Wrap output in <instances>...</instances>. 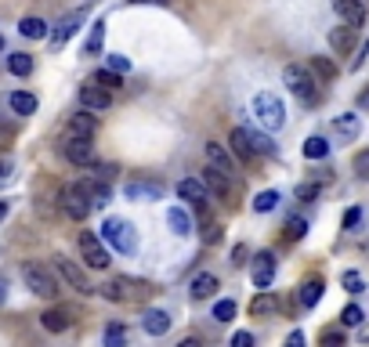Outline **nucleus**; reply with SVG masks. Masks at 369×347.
Returning a JSON list of instances; mask_svg holds the SVG:
<instances>
[{
    "label": "nucleus",
    "instance_id": "nucleus-1",
    "mask_svg": "<svg viewBox=\"0 0 369 347\" xmlns=\"http://www.w3.org/2000/svg\"><path fill=\"white\" fill-rule=\"evenodd\" d=\"M283 83L290 87V94H294L301 105H319L322 94H319V83H315V73L304 69V66H286L283 69Z\"/></svg>",
    "mask_w": 369,
    "mask_h": 347
},
{
    "label": "nucleus",
    "instance_id": "nucleus-2",
    "mask_svg": "<svg viewBox=\"0 0 369 347\" xmlns=\"http://www.w3.org/2000/svg\"><path fill=\"white\" fill-rule=\"evenodd\" d=\"M101 239H105L116 253H123V257L138 253V231H134V224L127 221V217H105V224H101Z\"/></svg>",
    "mask_w": 369,
    "mask_h": 347
},
{
    "label": "nucleus",
    "instance_id": "nucleus-3",
    "mask_svg": "<svg viewBox=\"0 0 369 347\" xmlns=\"http://www.w3.org/2000/svg\"><path fill=\"white\" fill-rule=\"evenodd\" d=\"M101 297L112 300V304H127V300H149L152 297V286L142 279H127V275H116L101 286Z\"/></svg>",
    "mask_w": 369,
    "mask_h": 347
},
{
    "label": "nucleus",
    "instance_id": "nucleus-4",
    "mask_svg": "<svg viewBox=\"0 0 369 347\" xmlns=\"http://www.w3.org/2000/svg\"><path fill=\"white\" fill-rule=\"evenodd\" d=\"M253 116H257V123L264 131H283L286 127V109L279 101V94H272V91L253 94Z\"/></svg>",
    "mask_w": 369,
    "mask_h": 347
},
{
    "label": "nucleus",
    "instance_id": "nucleus-5",
    "mask_svg": "<svg viewBox=\"0 0 369 347\" xmlns=\"http://www.w3.org/2000/svg\"><path fill=\"white\" fill-rule=\"evenodd\" d=\"M22 282H25V290L36 293V297H47V300L58 297V279L51 275V268H44L40 261H25L22 264Z\"/></svg>",
    "mask_w": 369,
    "mask_h": 347
},
{
    "label": "nucleus",
    "instance_id": "nucleus-6",
    "mask_svg": "<svg viewBox=\"0 0 369 347\" xmlns=\"http://www.w3.org/2000/svg\"><path fill=\"white\" fill-rule=\"evenodd\" d=\"M62 210H66L73 221H87V217H91L94 196H91V188H87V181H76L62 192Z\"/></svg>",
    "mask_w": 369,
    "mask_h": 347
},
{
    "label": "nucleus",
    "instance_id": "nucleus-7",
    "mask_svg": "<svg viewBox=\"0 0 369 347\" xmlns=\"http://www.w3.org/2000/svg\"><path fill=\"white\" fill-rule=\"evenodd\" d=\"M177 196H181L185 203H192V210L199 214V221L210 214V196H214V192H210L207 181H203V174L199 177H181V181H177Z\"/></svg>",
    "mask_w": 369,
    "mask_h": 347
},
{
    "label": "nucleus",
    "instance_id": "nucleus-8",
    "mask_svg": "<svg viewBox=\"0 0 369 347\" xmlns=\"http://www.w3.org/2000/svg\"><path fill=\"white\" fill-rule=\"evenodd\" d=\"M62 156L73 166H94V138H80V134H66V145H62Z\"/></svg>",
    "mask_w": 369,
    "mask_h": 347
},
{
    "label": "nucleus",
    "instance_id": "nucleus-9",
    "mask_svg": "<svg viewBox=\"0 0 369 347\" xmlns=\"http://www.w3.org/2000/svg\"><path fill=\"white\" fill-rule=\"evenodd\" d=\"M80 253L87 268H94V272H105L109 268V242L98 239L94 231H80Z\"/></svg>",
    "mask_w": 369,
    "mask_h": 347
},
{
    "label": "nucleus",
    "instance_id": "nucleus-10",
    "mask_svg": "<svg viewBox=\"0 0 369 347\" xmlns=\"http://www.w3.org/2000/svg\"><path fill=\"white\" fill-rule=\"evenodd\" d=\"M84 18H87V8H76V11H69V15H62V18H58V25H55V33L47 36L51 47H55V51H58V47H66V44L73 40V36L80 33Z\"/></svg>",
    "mask_w": 369,
    "mask_h": 347
},
{
    "label": "nucleus",
    "instance_id": "nucleus-11",
    "mask_svg": "<svg viewBox=\"0 0 369 347\" xmlns=\"http://www.w3.org/2000/svg\"><path fill=\"white\" fill-rule=\"evenodd\" d=\"M275 272H279V261H275V253H272V250H261L257 257H253V264H250V279H253V286H257V290H272Z\"/></svg>",
    "mask_w": 369,
    "mask_h": 347
},
{
    "label": "nucleus",
    "instance_id": "nucleus-12",
    "mask_svg": "<svg viewBox=\"0 0 369 347\" xmlns=\"http://www.w3.org/2000/svg\"><path fill=\"white\" fill-rule=\"evenodd\" d=\"M55 272L69 282V290H76V293H94V286L87 282V272L76 261H69V257H62V253L55 257Z\"/></svg>",
    "mask_w": 369,
    "mask_h": 347
},
{
    "label": "nucleus",
    "instance_id": "nucleus-13",
    "mask_svg": "<svg viewBox=\"0 0 369 347\" xmlns=\"http://www.w3.org/2000/svg\"><path fill=\"white\" fill-rule=\"evenodd\" d=\"M203 152H207V163H210V166H218V170H225L228 177H236V174H239L232 145H221V141H207V145H203Z\"/></svg>",
    "mask_w": 369,
    "mask_h": 347
},
{
    "label": "nucleus",
    "instance_id": "nucleus-14",
    "mask_svg": "<svg viewBox=\"0 0 369 347\" xmlns=\"http://www.w3.org/2000/svg\"><path fill=\"white\" fill-rule=\"evenodd\" d=\"M333 11L340 15V22L355 25V29H362V25H366V18H369V8H366V0H333Z\"/></svg>",
    "mask_w": 369,
    "mask_h": 347
},
{
    "label": "nucleus",
    "instance_id": "nucleus-15",
    "mask_svg": "<svg viewBox=\"0 0 369 347\" xmlns=\"http://www.w3.org/2000/svg\"><path fill=\"white\" fill-rule=\"evenodd\" d=\"M80 105L91 109V112H101V109L112 105V91H105V87H101L98 80H91V83L80 87Z\"/></svg>",
    "mask_w": 369,
    "mask_h": 347
},
{
    "label": "nucleus",
    "instance_id": "nucleus-16",
    "mask_svg": "<svg viewBox=\"0 0 369 347\" xmlns=\"http://www.w3.org/2000/svg\"><path fill=\"white\" fill-rule=\"evenodd\" d=\"M170 326H174V318H170V311H163V307L142 311V329L149 337H163V333H170Z\"/></svg>",
    "mask_w": 369,
    "mask_h": 347
},
{
    "label": "nucleus",
    "instance_id": "nucleus-17",
    "mask_svg": "<svg viewBox=\"0 0 369 347\" xmlns=\"http://www.w3.org/2000/svg\"><path fill=\"white\" fill-rule=\"evenodd\" d=\"M203 181L210 185V192L218 199H228V196H232V188H236V177H228L225 170H218V166H210V163L203 166Z\"/></svg>",
    "mask_w": 369,
    "mask_h": 347
},
{
    "label": "nucleus",
    "instance_id": "nucleus-18",
    "mask_svg": "<svg viewBox=\"0 0 369 347\" xmlns=\"http://www.w3.org/2000/svg\"><path fill=\"white\" fill-rule=\"evenodd\" d=\"M123 192H127V199H134V203H156V199H163L167 188L160 181H131Z\"/></svg>",
    "mask_w": 369,
    "mask_h": 347
},
{
    "label": "nucleus",
    "instance_id": "nucleus-19",
    "mask_svg": "<svg viewBox=\"0 0 369 347\" xmlns=\"http://www.w3.org/2000/svg\"><path fill=\"white\" fill-rule=\"evenodd\" d=\"M228 145H232V152H236L243 163H253V159H257V152H253V145H250L246 127H232V131H228Z\"/></svg>",
    "mask_w": 369,
    "mask_h": 347
},
{
    "label": "nucleus",
    "instance_id": "nucleus-20",
    "mask_svg": "<svg viewBox=\"0 0 369 347\" xmlns=\"http://www.w3.org/2000/svg\"><path fill=\"white\" fill-rule=\"evenodd\" d=\"M279 307H283V300H279L272 290H261L257 297L250 300V315L253 318H268V315H279Z\"/></svg>",
    "mask_w": 369,
    "mask_h": 347
},
{
    "label": "nucleus",
    "instance_id": "nucleus-21",
    "mask_svg": "<svg viewBox=\"0 0 369 347\" xmlns=\"http://www.w3.org/2000/svg\"><path fill=\"white\" fill-rule=\"evenodd\" d=\"M333 134L344 138V141H355L362 134V120L355 112H340V116H333Z\"/></svg>",
    "mask_w": 369,
    "mask_h": 347
},
{
    "label": "nucleus",
    "instance_id": "nucleus-22",
    "mask_svg": "<svg viewBox=\"0 0 369 347\" xmlns=\"http://www.w3.org/2000/svg\"><path fill=\"white\" fill-rule=\"evenodd\" d=\"M188 293H192V300H210L214 293H218V275L199 272L192 282H188Z\"/></svg>",
    "mask_w": 369,
    "mask_h": 347
},
{
    "label": "nucleus",
    "instance_id": "nucleus-23",
    "mask_svg": "<svg viewBox=\"0 0 369 347\" xmlns=\"http://www.w3.org/2000/svg\"><path fill=\"white\" fill-rule=\"evenodd\" d=\"M40 326L47 333H66L73 326V315L66 311V307H47V311L40 315Z\"/></svg>",
    "mask_w": 369,
    "mask_h": 347
},
{
    "label": "nucleus",
    "instance_id": "nucleus-24",
    "mask_svg": "<svg viewBox=\"0 0 369 347\" xmlns=\"http://www.w3.org/2000/svg\"><path fill=\"white\" fill-rule=\"evenodd\" d=\"M69 134H80V138H94L98 134V116H91V109L76 112L69 120Z\"/></svg>",
    "mask_w": 369,
    "mask_h": 347
},
{
    "label": "nucleus",
    "instance_id": "nucleus-25",
    "mask_svg": "<svg viewBox=\"0 0 369 347\" xmlns=\"http://www.w3.org/2000/svg\"><path fill=\"white\" fill-rule=\"evenodd\" d=\"M329 47L337 51V55H348L355 47V25H337V29H329Z\"/></svg>",
    "mask_w": 369,
    "mask_h": 347
},
{
    "label": "nucleus",
    "instance_id": "nucleus-26",
    "mask_svg": "<svg viewBox=\"0 0 369 347\" xmlns=\"http://www.w3.org/2000/svg\"><path fill=\"white\" fill-rule=\"evenodd\" d=\"M101 44H105V18H94L91 22V33H87V44H84V55L87 58L101 55Z\"/></svg>",
    "mask_w": 369,
    "mask_h": 347
},
{
    "label": "nucleus",
    "instance_id": "nucleus-27",
    "mask_svg": "<svg viewBox=\"0 0 369 347\" xmlns=\"http://www.w3.org/2000/svg\"><path fill=\"white\" fill-rule=\"evenodd\" d=\"M8 105H11V112H15V116H33L36 112V94H29V91H11Z\"/></svg>",
    "mask_w": 369,
    "mask_h": 347
},
{
    "label": "nucleus",
    "instance_id": "nucleus-28",
    "mask_svg": "<svg viewBox=\"0 0 369 347\" xmlns=\"http://www.w3.org/2000/svg\"><path fill=\"white\" fill-rule=\"evenodd\" d=\"M322 293H326V282L315 275V279H308V282L301 286V304H304V307H315V304L322 300Z\"/></svg>",
    "mask_w": 369,
    "mask_h": 347
},
{
    "label": "nucleus",
    "instance_id": "nucleus-29",
    "mask_svg": "<svg viewBox=\"0 0 369 347\" xmlns=\"http://www.w3.org/2000/svg\"><path fill=\"white\" fill-rule=\"evenodd\" d=\"M18 33L25 36V40H44V36H51L47 33V22L44 18H33V15L18 22Z\"/></svg>",
    "mask_w": 369,
    "mask_h": 347
},
{
    "label": "nucleus",
    "instance_id": "nucleus-30",
    "mask_svg": "<svg viewBox=\"0 0 369 347\" xmlns=\"http://www.w3.org/2000/svg\"><path fill=\"white\" fill-rule=\"evenodd\" d=\"M167 224H170L174 235H181V239L192 231V221H188V214H185L181 207H170V210H167Z\"/></svg>",
    "mask_w": 369,
    "mask_h": 347
},
{
    "label": "nucleus",
    "instance_id": "nucleus-31",
    "mask_svg": "<svg viewBox=\"0 0 369 347\" xmlns=\"http://www.w3.org/2000/svg\"><path fill=\"white\" fill-rule=\"evenodd\" d=\"M308 69H311L315 76H319V80H322V83H333V80H337V73H340V69L333 66V62H329V58H322V55H315Z\"/></svg>",
    "mask_w": 369,
    "mask_h": 347
},
{
    "label": "nucleus",
    "instance_id": "nucleus-32",
    "mask_svg": "<svg viewBox=\"0 0 369 347\" xmlns=\"http://www.w3.org/2000/svg\"><path fill=\"white\" fill-rule=\"evenodd\" d=\"M329 156V141L322 134H311L304 141V159H326Z\"/></svg>",
    "mask_w": 369,
    "mask_h": 347
},
{
    "label": "nucleus",
    "instance_id": "nucleus-33",
    "mask_svg": "<svg viewBox=\"0 0 369 347\" xmlns=\"http://www.w3.org/2000/svg\"><path fill=\"white\" fill-rule=\"evenodd\" d=\"M8 69L15 76H29L33 73V55H25V51H15V55L8 58Z\"/></svg>",
    "mask_w": 369,
    "mask_h": 347
},
{
    "label": "nucleus",
    "instance_id": "nucleus-34",
    "mask_svg": "<svg viewBox=\"0 0 369 347\" xmlns=\"http://www.w3.org/2000/svg\"><path fill=\"white\" fill-rule=\"evenodd\" d=\"M246 134H250V145L257 156H275V141L268 134H261V131H246Z\"/></svg>",
    "mask_w": 369,
    "mask_h": 347
},
{
    "label": "nucleus",
    "instance_id": "nucleus-35",
    "mask_svg": "<svg viewBox=\"0 0 369 347\" xmlns=\"http://www.w3.org/2000/svg\"><path fill=\"white\" fill-rule=\"evenodd\" d=\"M340 286H344V290L351 293V297H362V293H366V279H362L359 272H351V268H348V272L340 275Z\"/></svg>",
    "mask_w": 369,
    "mask_h": 347
},
{
    "label": "nucleus",
    "instance_id": "nucleus-36",
    "mask_svg": "<svg viewBox=\"0 0 369 347\" xmlns=\"http://www.w3.org/2000/svg\"><path fill=\"white\" fill-rule=\"evenodd\" d=\"M94 80L105 87V91H120V87H123V73H116V69H98Z\"/></svg>",
    "mask_w": 369,
    "mask_h": 347
},
{
    "label": "nucleus",
    "instance_id": "nucleus-37",
    "mask_svg": "<svg viewBox=\"0 0 369 347\" xmlns=\"http://www.w3.org/2000/svg\"><path fill=\"white\" fill-rule=\"evenodd\" d=\"M275 203H279V192H257V196H253V214H272L275 210Z\"/></svg>",
    "mask_w": 369,
    "mask_h": 347
},
{
    "label": "nucleus",
    "instance_id": "nucleus-38",
    "mask_svg": "<svg viewBox=\"0 0 369 347\" xmlns=\"http://www.w3.org/2000/svg\"><path fill=\"white\" fill-rule=\"evenodd\" d=\"M319 344H326V347H344V344H348L344 326H340V329H322V333H319Z\"/></svg>",
    "mask_w": 369,
    "mask_h": 347
},
{
    "label": "nucleus",
    "instance_id": "nucleus-39",
    "mask_svg": "<svg viewBox=\"0 0 369 347\" xmlns=\"http://www.w3.org/2000/svg\"><path fill=\"white\" fill-rule=\"evenodd\" d=\"M366 322V311L359 304H348L344 311H340V326H362Z\"/></svg>",
    "mask_w": 369,
    "mask_h": 347
},
{
    "label": "nucleus",
    "instance_id": "nucleus-40",
    "mask_svg": "<svg viewBox=\"0 0 369 347\" xmlns=\"http://www.w3.org/2000/svg\"><path fill=\"white\" fill-rule=\"evenodd\" d=\"M203 242H207V246H218V242H221V224L218 221H207V217H203Z\"/></svg>",
    "mask_w": 369,
    "mask_h": 347
},
{
    "label": "nucleus",
    "instance_id": "nucleus-41",
    "mask_svg": "<svg viewBox=\"0 0 369 347\" xmlns=\"http://www.w3.org/2000/svg\"><path fill=\"white\" fill-rule=\"evenodd\" d=\"M214 318H218V322H232L236 318V300H218L214 304Z\"/></svg>",
    "mask_w": 369,
    "mask_h": 347
},
{
    "label": "nucleus",
    "instance_id": "nucleus-42",
    "mask_svg": "<svg viewBox=\"0 0 369 347\" xmlns=\"http://www.w3.org/2000/svg\"><path fill=\"white\" fill-rule=\"evenodd\" d=\"M87 188H91V196H94V207H105V203H109V185H105V177H101V181H87Z\"/></svg>",
    "mask_w": 369,
    "mask_h": 347
},
{
    "label": "nucleus",
    "instance_id": "nucleus-43",
    "mask_svg": "<svg viewBox=\"0 0 369 347\" xmlns=\"http://www.w3.org/2000/svg\"><path fill=\"white\" fill-rule=\"evenodd\" d=\"M319 192H322V185H319V181H304V185H297V199L311 203V199H319Z\"/></svg>",
    "mask_w": 369,
    "mask_h": 347
},
{
    "label": "nucleus",
    "instance_id": "nucleus-44",
    "mask_svg": "<svg viewBox=\"0 0 369 347\" xmlns=\"http://www.w3.org/2000/svg\"><path fill=\"white\" fill-rule=\"evenodd\" d=\"M304 231H308V221H304V217H294V221L286 224V239L297 242V239H304Z\"/></svg>",
    "mask_w": 369,
    "mask_h": 347
},
{
    "label": "nucleus",
    "instance_id": "nucleus-45",
    "mask_svg": "<svg viewBox=\"0 0 369 347\" xmlns=\"http://www.w3.org/2000/svg\"><path fill=\"white\" fill-rule=\"evenodd\" d=\"M351 166H355V174H359L362 181H369V149H362L359 156H355V163H351Z\"/></svg>",
    "mask_w": 369,
    "mask_h": 347
},
{
    "label": "nucleus",
    "instance_id": "nucleus-46",
    "mask_svg": "<svg viewBox=\"0 0 369 347\" xmlns=\"http://www.w3.org/2000/svg\"><path fill=\"white\" fill-rule=\"evenodd\" d=\"M366 58H369V40H362L359 47H355V58L348 62V69H351V73H355V69H362V62H366Z\"/></svg>",
    "mask_w": 369,
    "mask_h": 347
},
{
    "label": "nucleus",
    "instance_id": "nucleus-47",
    "mask_svg": "<svg viewBox=\"0 0 369 347\" xmlns=\"http://www.w3.org/2000/svg\"><path fill=\"white\" fill-rule=\"evenodd\" d=\"M123 340H127V329H123V326H109V329H105V344H109V347H120Z\"/></svg>",
    "mask_w": 369,
    "mask_h": 347
},
{
    "label": "nucleus",
    "instance_id": "nucleus-48",
    "mask_svg": "<svg viewBox=\"0 0 369 347\" xmlns=\"http://www.w3.org/2000/svg\"><path fill=\"white\" fill-rule=\"evenodd\" d=\"M362 224V207H351L348 214H344V231H355Z\"/></svg>",
    "mask_w": 369,
    "mask_h": 347
},
{
    "label": "nucleus",
    "instance_id": "nucleus-49",
    "mask_svg": "<svg viewBox=\"0 0 369 347\" xmlns=\"http://www.w3.org/2000/svg\"><path fill=\"white\" fill-rule=\"evenodd\" d=\"M109 69H116V73H131V62H127L123 55H109Z\"/></svg>",
    "mask_w": 369,
    "mask_h": 347
},
{
    "label": "nucleus",
    "instance_id": "nucleus-50",
    "mask_svg": "<svg viewBox=\"0 0 369 347\" xmlns=\"http://www.w3.org/2000/svg\"><path fill=\"white\" fill-rule=\"evenodd\" d=\"M246 253H250V250L243 246V242H239V246H232V268H243V264H246Z\"/></svg>",
    "mask_w": 369,
    "mask_h": 347
},
{
    "label": "nucleus",
    "instance_id": "nucleus-51",
    "mask_svg": "<svg viewBox=\"0 0 369 347\" xmlns=\"http://www.w3.org/2000/svg\"><path fill=\"white\" fill-rule=\"evenodd\" d=\"M250 344H253V333H246V329L232 337V347H250Z\"/></svg>",
    "mask_w": 369,
    "mask_h": 347
},
{
    "label": "nucleus",
    "instance_id": "nucleus-52",
    "mask_svg": "<svg viewBox=\"0 0 369 347\" xmlns=\"http://www.w3.org/2000/svg\"><path fill=\"white\" fill-rule=\"evenodd\" d=\"M11 141H15V131H11V127H0V149H11Z\"/></svg>",
    "mask_w": 369,
    "mask_h": 347
},
{
    "label": "nucleus",
    "instance_id": "nucleus-53",
    "mask_svg": "<svg viewBox=\"0 0 369 347\" xmlns=\"http://www.w3.org/2000/svg\"><path fill=\"white\" fill-rule=\"evenodd\" d=\"M131 4H156V8H167L170 0H131Z\"/></svg>",
    "mask_w": 369,
    "mask_h": 347
},
{
    "label": "nucleus",
    "instance_id": "nucleus-54",
    "mask_svg": "<svg viewBox=\"0 0 369 347\" xmlns=\"http://www.w3.org/2000/svg\"><path fill=\"white\" fill-rule=\"evenodd\" d=\"M359 340H362V344H369V322H362V326H359Z\"/></svg>",
    "mask_w": 369,
    "mask_h": 347
},
{
    "label": "nucleus",
    "instance_id": "nucleus-55",
    "mask_svg": "<svg viewBox=\"0 0 369 347\" xmlns=\"http://www.w3.org/2000/svg\"><path fill=\"white\" fill-rule=\"evenodd\" d=\"M290 344L301 347V344H304V333H301V329H297V333H290Z\"/></svg>",
    "mask_w": 369,
    "mask_h": 347
},
{
    "label": "nucleus",
    "instance_id": "nucleus-56",
    "mask_svg": "<svg viewBox=\"0 0 369 347\" xmlns=\"http://www.w3.org/2000/svg\"><path fill=\"white\" fill-rule=\"evenodd\" d=\"M4 300H8V282L0 279V307H4Z\"/></svg>",
    "mask_w": 369,
    "mask_h": 347
},
{
    "label": "nucleus",
    "instance_id": "nucleus-57",
    "mask_svg": "<svg viewBox=\"0 0 369 347\" xmlns=\"http://www.w3.org/2000/svg\"><path fill=\"white\" fill-rule=\"evenodd\" d=\"M8 210H11L8 203H0V221H4V217H8Z\"/></svg>",
    "mask_w": 369,
    "mask_h": 347
},
{
    "label": "nucleus",
    "instance_id": "nucleus-58",
    "mask_svg": "<svg viewBox=\"0 0 369 347\" xmlns=\"http://www.w3.org/2000/svg\"><path fill=\"white\" fill-rule=\"evenodd\" d=\"M4 174H8V163H4V159H0V181H4Z\"/></svg>",
    "mask_w": 369,
    "mask_h": 347
},
{
    "label": "nucleus",
    "instance_id": "nucleus-59",
    "mask_svg": "<svg viewBox=\"0 0 369 347\" xmlns=\"http://www.w3.org/2000/svg\"><path fill=\"white\" fill-rule=\"evenodd\" d=\"M0 51H4V36H0Z\"/></svg>",
    "mask_w": 369,
    "mask_h": 347
},
{
    "label": "nucleus",
    "instance_id": "nucleus-60",
    "mask_svg": "<svg viewBox=\"0 0 369 347\" xmlns=\"http://www.w3.org/2000/svg\"><path fill=\"white\" fill-rule=\"evenodd\" d=\"M84 4H94V0H84Z\"/></svg>",
    "mask_w": 369,
    "mask_h": 347
}]
</instances>
